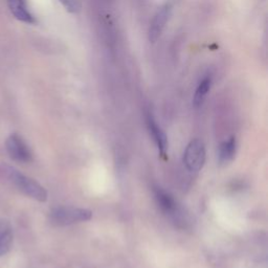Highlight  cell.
<instances>
[{
  "mask_svg": "<svg viewBox=\"0 0 268 268\" xmlns=\"http://www.w3.org/2000/svg\"><path fill=\"white\" fill-rule=\"evenodd\" d=\"M0 179L9 182L20 192H22L24 195L37 201L44 202L47 200V192L43 187L33 178L25 176L13 167L3 164L0 165Z\"/></svg>",
  "mask_w": 268,
  "mask_h": 268,
  "instance_id": "1",
  "label": "cell"
},
{
  "mask_svg": "<svg viewBox=\"0 0 268 268\" xmlns=\"http://www.w3.org/2000/svg\"><path fill=\"white\" fill-rule=\"evenodd\" d=\"M92 213L89 210L74 207H57L49 212V221L56 227H67L74 223L90 220Z\"/></svg>",
  "mask_w": 268,
  "mask_h": 268,
  "instance_id": "2",
  "label": "cell"
},
{
  "mask_svg": "<svg viewBox=\"0 0 268 268\" xmlns=\"http://www.w3.org/2000/svg\"><path fill=\"white\" fill-rule=\"evenodd\" d=\"M153 193L157 206L165 215L169 216V218L172 219L177 225L186 223V214L170 193L159 187H155L153 189Z\"/></svg>",
  "mask_w": 268,
  "mask_h": 268,
  "instance_id": "3",
  "label": "cell"
},
{
  "mask_svg": "<svg viewBox=\"0 0 268 268\" xmlns=\"http://www.w3.org/2000/svg\"><path fill=\"white\" fill-rule=\"evenodd\" d=\"M206 163V147L200 139H193L186 148L184 164L191 172H198Z\"/></svg>",
  "mask_w": 268,
  "mask_h": 268,
  "instance_id": "4",
  "label": "cell"
},
{
  "mask_svg": "<svg viewBox=\"0 0 268 268\" xmlns=\"http://www.w3.org/2000/svg\"><path fill=\"white\" fill-rule=\"evenodd\" d=\"M5 148L8 155L16 162L27 164L33 160V154L26 143L23 141L22 137L18 134L9 135L6 139Z\"/></svg>",
  "mask_w": 268,
  "mask_h": 268,
  "instance_id": "5",
  "label": "cell"
},
{
  "mask_svg": "<svg viewBox=\"0 0 268 268\" xmlns=\"http://www.w3.org/2000/svg\"><path fill=\"white\" fill-rule=\"evenodd\" d=\"M146 123H147L148 131L150 135H151V137L153 138L154 143L156 144L160 155L166 157L167 150H168V137L166 133L162 130V128L157 125L156 121L154 120V117L151 113L147 114Z\"/></svg>",
  "mask_w": 268,
  "mask_h": 268,
  "instance_id": "6",
  "label": "cell"
},
{
  "mask_svg": "<svg viewBox=\"0 0 268 268\" xmlns=\"http://www.w3.org/2000/svg\"><path fill=\"white\" fill-rule=\"evenodd\" d=\"M170 12H171V7L170 5L167 4L160 8L155 14L149 28V40L151 42H156L160 34H162V31L169 19Z\"/></svg>",
  "mask_w": 268,
  "mask_h": 268,
  "instance_id": "7",
  "label": "cell"
},
{
  "mask_svg": "<svg viewBox=\"0 0 268 268\" xmlns=\"http://www.w3.org/2000/svg\"><path fill=\"white\" fill-rule=\"evenodd\" d=\"M7 6L12 15L24 23H35V18L30 14L26 0H6Z\"/></svg>",
  "mask_w": 268,
  "mask_h": 268,
  "instance_id": "8",
  "label": "cell"
},
{
  "mask_svg": "<svg viewBox=\"0 0 268 268\" xmlns=\"http://www.w3.org/2000/svg\"><path fill=\"white\" fill-rule=\"evenodd\" d=\"M237 150V142L235 137L229 138L223 142L219 148V162L220 164H228L234 159Z\"/></svg>",
  "mask_w": 268,
  "mask_h": 268,
  "instance_id": "9",
  "label": "cell"
},
{
  "mask_svg": "<svg viewBox=\"0 0 268 268\" xmlns=\"http://www.w3.org/2000/svg\"><path fill=\"white\" fill-rule=\"evenodd\" d=\"M211 85H212V78L211 77H206L203 79L195 91L194 95V100H193V103H194L195 107H200L203 102H205L207 95L211 89Z\"/></svg>",
  "mask_w": 268,
  "mask_h": 268,
  "instance_id": "10",
  "label": "cell"
},
{
  "mask_svg": "<svg viewBox=\"0 0 268 268\" xmlns=\"http://www.w3.org/2000/svg\"><path fill=\"white\" fill-rule=\"evenodd\" d=\"M14 235L12 229L8 227H2L0 229V257L4 256L13 244Z\"/></svg>",
  "mask_w": 268,
  "mask_h": 268,
  "instance_id": "11",
  "label": "cell"
},
{
  "mask_svg": "<svg viewBox=\"0 0 268 268\" xmlns=\"http://www.w3.org/2000/svg\"><path fill=\"white\" fill-rule=\"evenodd\" d=\"M67 12L78 14L82 8V0H59Z\"/></svg>",
  "mask_w": 268,
  "mask_h": 268,
  "instance_id": "12",
  "label": "cell"
}]
</instances>
